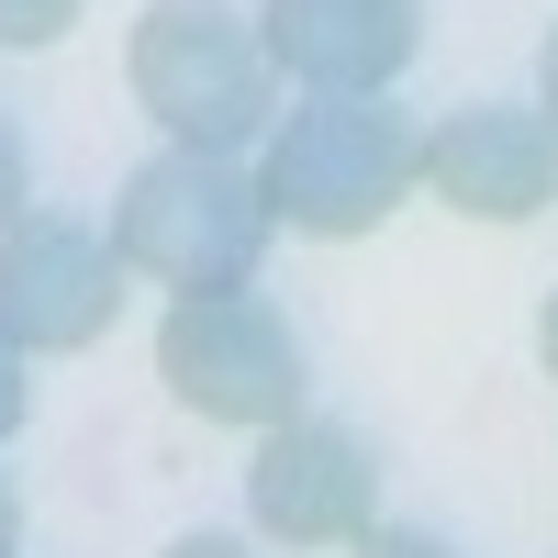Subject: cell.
<instances>
[{"instance_id": "1", "label": "cell", "mask_w": 558, "mask_h": 558, "mask_svg": "<svg viewBox=\"0 0 558 558\" xmlns=\"http://www.w3.org/2000/svg\"><path fill=\"white\" fill-rule=\"evenodd\" d=\"M279 235V213H268V179L246 157H191V146H168L123 179V202H112V246L134 279H157V291L179 302H213V291H246L257 257Z\"/></svg>"}, {"instance_id": "2", "label": "cell", "mask_w": 558, "mask_h": 558, "mask_svg": "<svg viewBox=\"0 0 558 558\" xmlns=\"http://www.w3.org/2000/svg\"><path fill=\"white\" fill-rule=\"evenodd\" d=\"M123 78H134V101L157 112V134L191 146V157H246L279 123L268 34L246 12H223V0H157V12L134 23V45H123Z\"/></svg>"}, {"instance_id": "3", "label": "cell", "mask_w": 558, "mask_h": 558, "mask_svg": "<svg viewBox=\"0 0 558 558\" xmlns=\"http://www.w3.org/2000/svg\"><path fill=\"white\" fill-rule=\"evenodd\" d=\"M268 213L302 235H380L425 179V134L391 101H291L268 123Z\"/></svg>"}, {"instance_id": "4", "label": "cell", "mask_w": 558, "mask_h": 558, "mask_svg": "<svg viewBox=\"0 0 558 558\" xmlns=\"http://www.w3.org/2000/svg\"><path fill=\"white\" fill-rule=\"evenodd\" d=\"M157 380L202 413V425H291L302 413V336L279 324L257 291H213V302H168L157 324Z\"/></svg>"}, {"instance_id": "5", "label": "cell", "mask_w": 558, "mask_h": 558, "mask_svg": "<svg viewBox=\"0 0 558 558\" xmlns=\"http://www.w3.org/2000/svg\"><path fill=\"white\" fill-rule=\"evenodd\" d=\"M123 313V246L68 213H23L0 235V336L23 357H78Z\"/></svg>"}, {"instance_id": "6", "label": "cell", "mask_w": 558, "mask_h": 558, "mask_svg": "<svg viewBox=\"0 0 558 558\" xmlns=\"http://www.w3.org/2000/svg\"><path fill=\"white\" fill-rule=\"evenodd\" d=\"M246 514L279 547H357L380 525V458L347 425H324V413H291V425H268L257 458H246Z\"/></svg>"}, {"instance_id": "7", "label": "cell", "mask_w": 558, "mask_h": 558, "mask_svg": "<svg viewBox=\"0 0 558 558\" xmlns=\"http://www.w3.org/2000/svg\"><path fill=\"white\" fill-rule=\"evenodd\" d=\"M268 68L302 78V101H391V78L425 45V0H268Z\"/></svg>"}, {"instance_id": "8", "label": "cell", "mask_w": 558, "mask_h": 558, "mask_svg": "<svg viewBox=\"0 0 558 558\" xmlns=\"http://www.w3.org/2000/svg\"><path fill=\"white\" fill-rule=\"evenodd\" d=\"M425 191L470 223H536L558 202V123L514 101H470L425 134Z\"/></svg>"}, {"instance_id": "9", "label": "cell", "mask_w": 558, "mask_h": 558, "mask_svg": "<svg viewBox=\"0 0 558 558\" xmlns=\"http://www.w3.org/2000/svg\"><path fill=\"white\" fill-rule=\"evenodd\" d=\"M78 12H89V0H0V45H12V57H34V45H57Z\"/></svg>"}, {"instance_id": "10", "label": "cell", "mask_w": 558, "mask_h": 558, "mask_svg": "<svg viewBox=\"0 0 558 558\" xmlns=\"http://www.w3.org/2000/svg\"><path fill=\"white\" fill-rule=\"evenodd\" d=\"M23 202H34V168H23V134L0 123V235L23 223Z\"/></svg>"}, {"instance_id": "11", "label": "cell", "mask_w": 558, "mask_h": 558, "mask_svg": "<svg viewBox=\"0 0 558 558\" xmlns=\"http://www.w3.org/2000/svg\"><path fill=\"white\" fill-rule=\"evenodd\" d=\"M357 558H458L447 536H425V525H368L357 536Z\"/></svg>"}, {"instance_id": "12", "label": "cell", "mask_w": 558, "mask_h": 558, "mask_svg": "<svg viewBox=\"0 0 558 558\" xmlns=\"http://www.w3.org/2000/svg\"><path fill=\"white\" fill-rule=\"evenodd\" d=\"M23 413H34V380H23V347L0 336V436H23Z\"/></svg>"}, {"instance_id": "13", "label": "cell", "mask_w": 558, "mask_h": 558, "mask_svg": "<svg viewBox=\"0 0 558 558\" xmlns=\"http://www.w3.org/2000/svg\"><path fill=\"white\" fill-rule=\"evenodd\" d=\"M168 558H257V547H246V536H179Z\"/></svg>"}, {"instance_id": "14", "label": "cell", "mask_w": 558, "mask_h": 558, "mask_svg": "<svg viewBox=\"0 0 558 558\" xmlns=\"http://www.w3.org/2000/svg\"><path fill=\"white\" fill-rule=\"evenodd\" d=\"M536 112L558 123V34H547V57H536Z\"/></svg>"}, {"instance_id": "15", "label": "cell", "mask_w": 558, "mask_h": 558, "mask_svg": "<svg viewBox=\"0 0 558 558\" xmlns=\"http://www.w3.org/2000/svg\"><path fill=\"white\" fill-rule=\"evenodd\" d=\"M536 357H547V380H558V291H547V313H536Z\"/></svg>"}, {"instance_id": "16", "label": "cell", "mask_w": 558, "mask_h": 558, "mask_svg": "<svg viewBox=\"0 0 558 558\" xmlns=\"http://www.w3.org/2000/svg\"><path fill=\"white\" fill-rule=\"evenodd\" d=\"M12 536H23V514H12V492H0V558H12Z\"/></svg>"}]
</instances>
